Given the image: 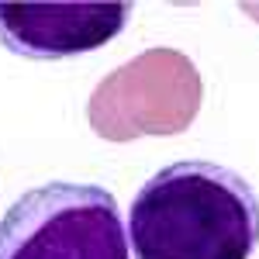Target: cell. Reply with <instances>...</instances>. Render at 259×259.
I'll use <instances>...</instances> for the list:
<instances>
[{
  "label": "cell",
  "instance_id": "obj_1",
  "mask_svg": "<svg viewBox=\"0 0 259 259\" xmlns=\"http://www.w3.org/2000/svg\"><path fill=\"white\" fill-rule=\"evenodd\" d=\"M124 232L135 259H249L259 245V197L235 169L183 159L145 180Z\"/></svg>",
  "mask_w": 259,
  "mask_h": 259
},
{
  "label": "cell",
  "instance_id": "obj_2",
  "mask_svg": "<svg viewBox=\"0 0 259 259\" xmlns=\"http://www.w3.org/2000/svg\"><path fill=\"white\" fill-rule=\"evenodd\" d=\"M118 200L97 183H45L0 218V259H128Z\"/></svg>",
  "mask_w": 259,
  "mask_h": 259
},
{
  "label": "cell",
  "instance_id": "obj_3",
  "mask_svg": "<svg viewBox=\"0 0 259 259\" xmlns=\"http://www.w3.org/2000/svg\"><path fill=\"white\" fill-rule=\"evenodd\" d=\"M197 66L177 49H149L118 66L90 97V124L107 142L177 135L200 111Z\"/></svg>",
  "mask_w": 259,
  "mask_h": 259
},
{
  "label": "cell",
  "instance_id": "obj_4",
  "mask_svg": "<svg viewBox=\"0 0 259 259\" xmlns=\"http://www.w3.org/2000/svg\"><path fill=\"white\" fill-rule=\"evenodd\" d=\"M132 4H0V41L24 59H69L118 38Z\"/></svg>",
  "mask_w": 259,
  "mask_h": 259
}]
</instances>
